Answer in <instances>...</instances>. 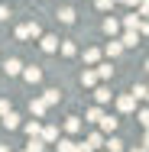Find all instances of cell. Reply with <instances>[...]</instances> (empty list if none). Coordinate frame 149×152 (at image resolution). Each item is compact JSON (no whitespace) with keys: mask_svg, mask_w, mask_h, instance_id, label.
Returning a JSON list of instances; mask_svg holds the SVG:
<instances>
[{"mask_svg":"<svg viewBox=\"0 0 149 152\" xmlns=\"http://www.w3.org/2000/svg\"><path fill=\"white\" fill-rule=\"evenodd\" d=\"M39 36H42V26H39L36 20H32V23H23V26H16V39H23V42H26V39H39Z\"/></svg>","mask_w":149,"mask_h":152,"instance_id":"6da1fadb","label":"cell"},{"mask_svg":"<svg viewBox=\"0 0 149 152\" xmlns=\"http://www.w3.org/2000/svg\"><path fill=\"white\" fill-rule=\"evenodd\" d=\"M117 110L120 113H133V110H136V97H133V94H120L117 97Z\"/></svg>","mask_w":149,"mask_h":152,"instance_id":"7a4b0ae2","label":"cell"},{"mask_svg":"<svg viewBox=\"0 0 149 152\" xmlns=\"http://www.w3.org/2000/svg\"><path fill=\"white\" fill-rule=\"evenodd\" d=\"M110 97H114V94H110L107 84H94V100H97V104H110Z\"/></svg>","mask_w":149,"mask_h":152,"instance_id":"3957f363","label":"cell"},{"mask_svg":"<svg viewBox=\"0 0 149 152\" xmlns=\"http://www.w3.org/2000/svg\"><path fill=\"white\" fill-rule=\"evenodd\" d=\"M39 45H42V52H59V39L55 36H39Z\"/></svg>","mask_w":149,"mask_h":152,"instance_id":"277c9868","label":"cell"},{"mask_svg":"<svg viewBox=\"0 0 149 152\" xmlns=\"http://www.w3.org/2000/svg\"><path fill=\"white\" fill-rule=\"evenodd\" d=\"M39 139L49 146V142H55V139H59V129H55V126H42V129H39Z\"/></svg>","mask_w":149,"mask_h":152,"instance_id":"5b68a950","label":"cell"},{"mask_svg":"<svg viewBox=\"0 0 149 152\" xmlns=\"http://www.w3.org/2000/svg\"><path fill=\"white\" fill-rule=\"evenodd\" d=\"M136 42H139V36H136V29H126L123 36H120V45H123V49H133Z\"/></svg>","mask_w":149,"mask_h":152,"instance_id":"8992f818","label":"cell"},{"mask_svg":"<svg viewBox=\"0 0 149 152\" xmlns=\"http://www.w3.org/2000/svg\"><path fill=\"white\" fill-rule=\"evenodd\" d=\"M20 75H23V78H26V81H29V84H39V81H42V71H39V68H36V65H32V68H23V71H20Z\"/></svg>","mask_w":149,"mask_h":152,"instance_id":"52a82bcc","label":"cell"},{"mask_svg":"<svg viewBox=\"0 0 149 152\" xmlns=\"http://www.w3.org/2000/svg\"><path fill=\"white\" fill-rule=\"evenodd\" d=\"M94 75H97V81H110V78H114V68H110V61L97 65V71H94Z\"/></svg>","mask_w":149,"mask_h":152,"instance_id":"ba28073f","label":"cell"},{"mask_svg":"<svg viewBox=\"0 0 149 152\" xmlns=\"http://www.w3.org/2000/svg\"><path fill=\"white\" fill-rule=\"evenodd\" d=\"M104 52H107V58H117L120 52H123V45H120V39H114V36H110V42H107V49H104Z\"/></svg>","mask_w":149,"mask_h":152,"instance_id":"9c48e42d","label":"cell"},{"mask_svg":"<svg viewBox=\"0 0 149 152\" xmlns=\"http://www.w3.org/2000/svg\"><path fill=\"white\" fill-rule=\"evenodd\" d=\"M3 126H7V129H20V113L7 110V113H3Z\"/></svg>","mask_w":149,"mask_h":152,"instance_id":"30bf717a","label":"cell"},{"mask_svg":"<svg viewBox=\"0 0 149 152\" xmlns=\"http://www.w3.org/2000/svg\"><path fill=\"white\" fill-rule=\"evenodd\" d=\"M97 123H101V129H104V133H114V129H117V117H107V113H104V117H101V120H97Z\"/></svg>","mask_w":149,"mask_h":152,"instance_id":"8fae6325","label":"cell"},{"mask_svg":"<svg viewBox=\"0 0 149 152\" xmlns=\"http://www.w3.org/2000/svg\"><path fill=\"white\" fill-rule=\"evenodd\" d=\"M139 23H143V16H139V13H130V16H123V29H139Z\"/></svg>","mask_w":149,"mask_h":152,"instance_id":"7c38bea8","label":"cell"},{"mask_svg":"<svg viewBox=\"0 0 149 152\" xmlns=\"http://www.w3.org/2000/svg\"><path fill=\"white\" fill-rule=\"evenodd\" d=\"M29 110H32V117H46V110H49V107H46V100L39 97V100H29Z\"/></svg>","mask_w":149,"mask_h":152,"instance_id":"4fadbf2b","label":"cell"},{"mask_svg":"<svg viewBox=\"0 0 149 152\" xmlns=\"http://www.w3.org/2000/svg\"><path fill=\"white\" fill-rule=\"evenodd\" d=\"M3 71H7V75H20V71H23V61H20V58H7Z\"/></svg>","mask_w":149,"mask_h":152,"instance_id":"5bb4252c","label":"cell"},{"mask_svg":"<svg viewBox=\"0 0 149 152\" xmlns=\"http://www.w3.org/2000/svg\"><path fill=\"white\" fill-rule=\"evenodd\" d=\"M42 100H46V107H52V104H59V100H62V91H59V88H49Z\"/></svg>","mask_w":149,"mask_h":152,"instance_id":"9a60e30c","label":"cell"},{"mask_svg":"<svg viewBox=\"0 0 149 152\" xmlns=\"http://www.w3.org/2000/svg\"><path fill=\"white\" fill-rule=\"evenodd\" d=\"M104 149H107V152H123V139H117V136L104 139Z\"/></svg>","mask_w":149,"mask_h":152,"instance_id":"2e32d148","label":"cell"},{"mask_svg":"<svg viewBox=\"0 0 149 152\" xmlns=\"http://www.w3.org/2000/svg\"><path fill=\"white\" fill-rule=\"evenodd\" d=\"M55 16H59V23H75V10H71V7H62Z\"/></svg>","mask_w":149,"mask_h":152,"instance_id":"e0dca14e","label":"cell"},{"mask_svg":"<svg viewBox=\"0 0 149 152\" xmlns=\"http://www.w3.org/2000/svg\"><path fill=\"white\" fill-rule=\"evenodd\" d=\"M65 133H81V117H68L65 120Z\"/></svg>","mask_w":149,"mask_h":152,"instance_id":"ac0fdd59","label":"cell"},{"mask_svg":"<svg viewBox=\"0 0 149 152\" xmlns=\"http://www.w3.org/2000/svg\"><path fill=\"white\" fill-rule=\"evenodd\" d=\"M81 84H84V88H94V84H97V75H94L91 68H84V71H81Z\"/></svg>","mask_w":149,"mask_h":152,"instance_id":"d6986e66","label":"cell"},{"mask_svg":"<svg viewBox=\"0 0 149 152\" xmlns=\"http://www.w3.org/2000/svg\"><path fill=\"white\" fill-rule=\"evenodd\" d=\"M104 32H107V36H117V32H120V23L114 20V16H107V20H104Z\"/></svg>","mask_w":149,"mask_h":152,"instance_id":"ffe728a7","label":"cell"},{"mask_svg":"<svg viewBox=\"0 0 149 152\" xmlns=\"http://www.w3.org/2000/svg\"><path fill=\"white\" fill-rule=\"evenodd\" d=\"M42 149H46V142H42L39 136H29V146H26L23 152H42Z\"/></svg>","mask_w":149,"mask_h":152,"instance_id":"44dd1931","label":"cell"},{"mask_svg":"<svg viewBox=\"0 0 149 152\" xmlns=\"http://www.w3.org/2000/svg\"><path fill=\"white\" fill-rule=\"evenodd\" d=\"M101 61V52L97 49H84V65H97Z\"/></svg>","mask_w":149,"mask_h":152,"instance_id":"7402d4cb","label":"cell"},{"mask_svg":"<svg viewBox=\"0 0 149 152\" xmlns=\"http://www.w3.org/2000/svg\"><path fill=\"white\" fill-rule=\"evenodd\" d=\"M84 142H88L91 149H97V146H104V133H91V136L84 139Z\"/></svg>","mask_w":149,"mask_h":152,"instance_id":"603a6c76","label":"cell"},{"mask_svg":"<svg viewBox=\"0 0 149 152\" xmlns=\"http://www.w3.org/2000/svg\"><path fill=\"white\" fill-rule=\"evenodd\" d=\"M23 129H26V136H39V129H42V123H39V120H29L26 126H23Z\"/></svg>","mask_w":149,"mask_h":152,"instance_id":"cb8c5ba5","label":"cell"},{"mask_svg":"<svg viewBox=\"0 0 149 152\" xmlns=\"http://www.w3.org/2000/svg\"><path fill=\"white\" fill-rule=\"evenodd\" d=\"M59 49H62V55H65V58H71V55L78 52V49H75V42H59Z\"/></svg>","mask_w":149,"mask_h":152,"instance_id":"d4e9b609","label":"cell"},{"mask_svg":"<svg viewBox=\"0 0 149 152\" xmlns=\"http://www.w3.org/2000/svg\"><path fill=\"white\" fill-rule=\"evenodd\" d=\"M55 142H59V152H75V146H78L71 139H55Z\"/></svg>","mask_w":149,"mask_h":152,"instance_id":"484cf974","label":"cell"},{"mask_svg":"<svg viewBox=\"0 0 149 152\" xmlns=\"http://www.w3.org/2000/svg\"><path fill=\"white\" fill-rule=\"evenodd\" d=\"M101 117H104V110H101V104H97V107H91V110H88V120H91V123H97Z\"/></svg>","mask_w":149,"mask_h":152,"instance_id":"4316f807","label":"cell"},{"mask_svg":"<svg viewBox=\"0 0 149 152\" xmlns=\"http://www.w3.org/2000/svg\"><path fill=\"white\" fill-rule=\"evenodd\" d=\"M133 97H136V100H146V97H149L146 84H136V88H133Z\"/></svg>","mask_w":149,"mask_h":152,"instance_id":"83f0119b","label":"cell"},{"mask_svg":"<svg viewBox=\"0 0 149 152\" xmlns=\"http://www.w3.org/2000/svg\"><path fill=\"white\" fill-rule=\"evenodd\" d=\"M97 10H104V13L114 10V0H97Z\"/></svg>","mask_w":149,"mask_h":152,"instance_id":"f1b7e54d","label":"cell"},{"mask_svg":"<svg viewBox=\"0 0 149 152\" xmlns=\"http://www.w3.org/2000/svg\"><path fill=\"white\" fill-rule=\"evenodd\" d=\"M7 110H10V100H7V97H0V117H3Z\"/></svg>","mask_w":149,"mask_h":152,"instance_id":"f546056e","label":"cell"},{"mask_svg":"<svg viewBox=\"0 0 149 152\" xmlns=\"http://www.w3.org/2000/svg\"><path fill=\"white\" fill-rule=\"evenodd\" d=\"M7 16H13V13H10L7 7H0V20H7Z\"/></svg>","mask_w":149,"mask_h":152,"instance_id":"4dcf8cb0","label":"cell"},{"mask_svg":"<svg viewBox=\"0 0 149 152\" xmlns=\"http://www.w3.org/2000/svg\"><path fill=\"white\" fill-rule=\"evenodd\" d=\"M133 152H146V146H136V149H133Z\"/></svg>","mask_w":149,"mask_h":152,"instance_id":"1f68e13d","label":"cell"},{"mask_svg":"<svg viewBox=\"0 0 149 152\" xmlns=\"http://www.w3.org/2000/svg\"><path fill=\"white\" fill-rule=\"evenodd\" d=\"M0 152H10V146H0Z\"/></svg>","mask_w":149,"mask_h":152,"instance_id":"d6a6232c","label":"cell"}]
</instances>
